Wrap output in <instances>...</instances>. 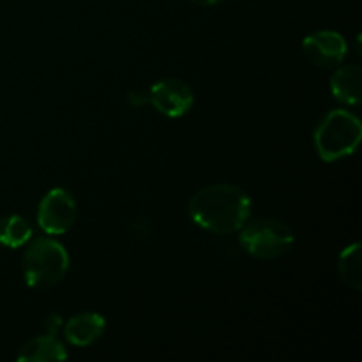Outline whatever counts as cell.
I'll return each mask as SVG.
<instances>
[{
  "label": "cell",
  "instance_id": "cell-1",
  "mask_svg": "<svg viewBox=\"0 0 362 362\" xmlns=\"http://www.w3.org/2000/svg\"><path fill=\"white\" fill-rule=\"evenodd\" d=\"M251 212V200L240 187L214 184L198 191L189 202V216L198 226L219 235L239 232Z\"/></svg>",
  "mask_w": 362,
  "mask_h": 362
},
{
  "label": "cell",
  "instance_id": "cell-2",
  "mask_svg": "<svg viewBox=\"0 0 362 362\" xmlns=\"http://www.w3.org/2000/svg\"><path fill=\"white\" fill-rule=\"evenodd\" d=\"M362 124L345 110L329 112L315 131V147L324 161L332 163L350 156L361 144Z\"/></svg>",
  "mask_w": 362,
  "mask_h": 362
},
{
  "label": "cell",
  "instance_id": "cell-3",
  "mask_svg": "<svg viewBox=\"0 0 362 362\" xmlns=\"http://www.w3.org/2000/svg\"><path fill=\"white\" fill-rule=\"evenodd\" d=\"M67 267L69 257L66 247L48 237L34 240L23 255L25 281L32 288H52L62 281Z\"/></svg>",
  "mask_w": 362,
  "mask_h": 362
},
{
  "label": "cell",
  "instance_id": "cell-4",
  "mask_svg": "<svg viewBox=\"0 0 362 362\" xmlns=\"http://www.w3.org/2000/svg\"><path fill=\"white\" fill-rule=\"evenodd\" d=\"M240 246L251 257L274 260L288 253L293 246V232L276 219H258L240 233Z\"/></svg>",
  "mask_w": 362,
  "mask_h": 362
},
{
  "label": "cell",
  "instance_id": "cell-5",
  "mask_svg": "<svg viewBox=\"0 0 362 362\" xmlns=\"http://www.w3.org/2000/svg\"><path fill=\"white\" fill-rule=\"evenodd\" d=\"M37 221L42 232L49 235H62L69 232L76 221V202L66 189H52L41 200Z\"/></svg>",
  "mask_w": 362,
  "mask_h": 362
},
{
  "label": "cell",
  "instance_id": "cell-6",
  "mask_svg": "<svg viewBox=\"0 0 362 362\" xmlns=\"http://www.w3.org/2000/svg\"><path fill=\"white\" fill-rule=\"evenodd\" d=\"M148 103L163 115L177 119L189 112L194 103V95L189 85L184 83L182 80L166 78L152 85L148 90Z\"/></svg>",
  "mask_w": 362,
  "mask_h": 362
},
{
  "label": "cell",
  "instance_id": "cell-7",
  "mask_svg": "<svg viewBox=\"0 0 362 362\" xmlns=\"http://www.w3.org/2000/svg\"><path fill=\"white\" fill-rule=\"evenodd\" d=\"M304 57L318 67H334L343 62L346 55V42L341 34L322 30L310 34L303 41Z\"/></svg>",
  "mask_w": 362,
  "mask_h": 362
},
{
  "label": "cell",
  "instance_id": "cell-8",
  "mask_svg": "<svg viewBox=\"0 0 362 362\" xmlns=\"http://www.w3.org/2000/svg\"><path fill=\"white\" fill-rule=\"evenodd\" d=\"M105 318L98 313H81L66 324V338L74 346H88L101 338Z\"/></svg>",
  "mask_w": 362,
  "mask_h": 362
},
{
  "label": "cell",
  "instance_id": "cell-9",
  "mask_svg": "<svg viewBox=\"0 0 362 362\" xmlns=\"http://www.w3.org/2000/svg\"><path fill=\"white\" fill-rule=\"evenodd\" d=\"M332 95L343 105H359L362 99V71L359 66H343L331 78Z\"/></svg>",
  "mask_w": 362,
  "mask_h": 362
},
{
  "label": "cell",
  "instance_id": "cell-10",
  "mask_svg": "<svg viewBox=\"0 0 362 362\" xmlns=\"http://www.w3.org/2000/svg\"><path fill=\"white\" fill-rule=\"evenodd\" d=\"M20 362H49V361H64L67 359V352L62 343L55 336H41L25 343L18 352Z\"/></svg>",
  "mask_w": 362,
  "mask_h": 362
},
{
  "label": "cell",
  "instance_id": "cell-11",
  "mask_svg": "<svg viewBox=\"0 0 362 362\" xmlns=\"http://www.w3.org/2000/svg\"><path fill=\"white\" fill-rule=\"evenodd\" d=\"M338 274L349 288L356 292L362 288V244H352L339 255Z\"/></svg>",
  "mask_w": 362,
  "mask_h": 362
},
{
  "label": "cell",
  "instance_id": "cell-12",
  "mask_svg": "<svg viewBox=\"0 0 362 362\" xmlns=\"http://www.w3.org/2000/svg\"><path fill=\"white\" fill-rule=\"evenodd\" d=\"M32 237V226L21 216L0 219V244L7 247H20Z\"/></svg>",
  "mask_w": 362,
  "mask_h": 362
},
{
  "label": "cell",
  "instance_id": "cell-13",
  "mask_svg": "<svg viewBox=\"0 0 362 362\" xmlns=\"http://www.w3.org/2000/svg\"><path fill=\"white\" fill-rule=\"evenodd\" d=\"M127 101H129L131 106L134 108H141L148 103V92H141V90H131L127 94Z\"/></svg>",
  "mask_w": 362,
  "mask_h": 362
},
{
  "label": "cell",
  "instance_id": "cell-14",
  "mask_svg": "<svg viewBox=\"0 0 362 362\" xmlns=\"http://www.w3.org/2000/svg\"><path fill=\"white\" fill-rule=\"evenodd\" d=\"M60 325H62V320H60L59 315H49V317L45 320L46 334L55 336L57 331H59V329H60Z\"/></svg>",
  "mask_w": 362,
  "mask_h": 362
},
{
  "label": "cell",
  "instance_id": "cell-15",
  "mask_svg": "<svg viewBox=\"0 0 362 362\" xmlns=\"http://www.w3.org/2000/svg\"><path fill=\"white\" fill-rule=\"evenodd\" d=\"M191 2L198 4V6H205V7H209V6H218V4L225 2V0H191Z\"/></svg>",
  "mask_w": 362,
  "mask_h": 362
}]
</instances>
